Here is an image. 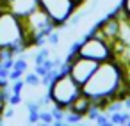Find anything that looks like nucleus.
<instances>
[{"label": "nucleus", "mask_w": 130, "mask_h": 126, "mask_svg": "<svg viewBox=\"0 0 130 126\" xmlns=\"http://www.w3.org/2000/svg\"><path fill=\"white\" fill-rule=\"evenodd\" d=\"M50 112L54 115V124H64V115H66V108L62 107H57V105H52L50 107Z\"/></svg>", "instance_id": "obj_11"}, {"label": "nucleus", "mask_w": 130, "mask_h": 126, "mask_svg": "<svg viewBox=\"0 0 130 126\" xmlns=\"http://www.w3.org/2000/svg\"><path fill=\"white\" fill-rule=\"evenodd\" d=\"M84 18V13H78V11H75L73 14H71V18L66 22V25H70V27H75V25H78L80 23V20Z\"/></svg>", "instance_id": "obj_18"}, {"label": "nucleus", "mask_w": 130, "mask_h": 126, "mask_svg": "<svg viewBox=\"0 0 130 126\" xmlns=\"http://www.w3.org/2000/svg\"><path fill=\"white\" fill-rule=\"evenodd\" d=\"M39 7L50 16L57 29H62L80 6L77 4V0H39Z\"/></svg>", "instance_id": "obj_4"}, {"label": "nucleus", "mask_w": 130, "mask_h": 126, "mask_svg": "<svg viewBox=\"0 0 130 126\" xmlns=\"http://www.w3.org/2000/svg\"><path fill=\"white\" fill-rule=\"evenodd\" d=\"M98 64L100 62H96L93 59L77 55L71 62H68V73L73 76V80H77L80 85H84L91 78V75L94 73V69L98 68Z\"/></svg>", "instance_id": "obj_6"}, {"label": "nucleus", "mask_w": 130, "mask_h": 126, "mask_svg": "<svg viewBox=\"0 0 130 126\" xmlns=\"http://www.w3.org/2000/svg\"><path fill=\"white\" fill-rule=\"evenodd\" d=\"M84 2H86V0H77V4H78V6H82Z\"/></svg>", "instance_id": "obj_28"}, {"label": "nucleus", "mask_w": 130, "mask_h": 126, "mask_svg": "<svg viewBox=\"0 0 130 126\" xmlns=\"http://www.w3.org/2000/svg\"><path fill=\"white\" fill-rule=\"evenodd\" d=\"M23 82H25V85L38 87V85H41V76H39L36 71H32V73H27V71H25V78H23Z\"/></svg>", "instance_id": "obj_12"}, {"label": "nucleus", "mask_w": 130, "mask_h": 126, "mask_svg": "<svg viewBox=\"0 0 130 126\" xmlns=\"http://www.w3.org/2000/svg\"><path fill=\"white\" fill-rule=\"evenodd\" d=\"M13 68L14 69H18V71H27V68H29V62H27V57H14V64H13Z\"/></svg>", "instance_id": "obj_16"}, {"label": "nucleus", "mask_w": 130, "mask_h": 126, "mask_svg": "<svg viewBox=\"0 0 130 126\" xmlns=\"http://www.w3.org/2000/svg\"><path fill=\"white\" fill-rule=\"evenodd\" d=\"M78 55L93 59L96 62H103L112 59V46L103 37L84 34V39L80 41V46H78Z\"/></svg>", "instance_id": "obj_5"}, {"label": "nucleus", "mask_w": 130, "mask_h": 126, "mask_svg": "<svg viewBox=\"0 0 130 126\" xmlns=\"http://www.w3.org/2000/svg\"><path fill=\"white\" fill-rule=\"evenodd\" d=\"M23 87H25V82L23 80H13L11 82V91L14 92V94H22V91H23Z\"/></svg>", "instance_id": "obj_19"}, {"label": "nucleus", "mask_w": 130, "mask_h": 126, "mask_svg": "<svg viewBox=\"0 0 130 126\" xmlns=\"http://www.w3.org/2000/svg\"><path fill=\"white\" fill-rule=\"evenodd\" d=\"M27 108H29V115H27L29 122H30V124H38V122H39V110H41L38 99H36V101H29V103H27Z\"/></svg>", "instance_id": "obj_10"}, {"label": "nucleus", "mask_w": 130, "mask_h": 126, "mask_svg": "<svg viewBox=\"0 0 130 126\" xmlns=\"http://www.w3.org/2000/svg\"><path fill=\"white\" fill-rule=\"evenodd\" d=\"M59 39H61V34H59V30L57 29H54L48 36H46V43L50 45V46H55V45H59Z\"/></svg>", "instance_id": "obj_17"}, {"label": "nucleus", "mask_w": 130, "mask_h": 126, "mask_svg": "<svg viewBox=\"0 0 130 126\" xmlns=\"http://www.w3.org/2000/svg\"><path fill=\"white\" fill-rule=\"evenodd\" d=\"M29 46L30 43L23 25V18L16 16L6 7L0 13V48H9L16 57L23 53Z\"/></svg>", "instance_id": "obj_2"}, {"label": "nucleus", "mask_w": 130, "mask_h": 126, "mask_svg": "<svg viewBox=\"0 0 130 126\" xmlns=\"http://www.w3.org/2000/svg\"><path fill=\"white\" fill-rule=\"evenodd\" d=\"M109 119L110 124H130V112H126V108L119 112H110Z\"/></svg>", "instance_id": "obj_9"}, {"label": "nucleus", "mask_w": 130, "mask_h": 126, "mask_svg": "<svg viewBox=\"0 0 130 126\" xmlns=\"http://www.w3.org/2000/svg\"><path fill=\"white\" fill-rule=\"evenodd\" d=\"M123 105H125V108H126V110H130V96H126V98L123 99Z\"/></svg>", "instance_id": "obj_25"}, {"label": "nucleus", "mask_w": 130, "mask_h": 126, "mask_svg": "<svg viewBox=\"0 0 130 126\" xmlns=\"http://www.w3.org/2000/svg\"><path fill=\"white\" fill-rule=\"evenodd\" d=\"M94 122H98V124H102V126H109V124H110L109 114H107V112H105V114H103V112H100V115L96 117V121H94Z\"/></svg>", "instance_id": "obj_20"}, {"label": "nucleus", "mask_w": 130, "mask_h": 126, "mask_svg": "<svg viewBox=\"0 0 130 126\" xmlns=\"http://www.w3.org/2000/svg\"><path fill=\"white\" fill-rule=\"evenodd\" d=\"M84 119V115L77 114V112H70L66 110V115H64V124H73V122H80Z\"/></svg>", "instance_id": "obj_14"}, {"label": "nucleus", "mask_w": 130, "mask_h": 126, "mask_svg": "<svg viewBox=\"0 0 130 126\" xmlns=\"http://www.w3.org/2000/svg\"><path fill=\"white\" fill-rule=\"evenodd\" d=\"M22 101H23L22 94H14V92H13V94L9 96V99H7V103H9V105H13V107H14V105H20Z\"/></svg>", "instance_id": "obj_21"}, {"label": "nucleus", "mask_w": 130, "mask_h": 126, "mask_svg": "<svg viewBox=\"0 0 130 126\" xmlns=\"http://www.w3.org/2000/svg\"><path fill=\"white\" fill-rule=\"evenodd\" d=\"M80 92H82V85L77 80H73L70 73H61L48 87L52 103L62 108H66Z\"/></svg>", "instance_id": "obj_3"}, {"label": "nucleus", "mask_w": 130, "mask_h": 126, "mask_svg": "<svg viewBox=\"0 0 130 126\" xmlns=\"http://www.w3.org/2000/svg\"><path fill=\"white\" fill-rule=\"evenodd\" d=\"M23 75H25L23 71H18V69H14V68H13V69L9 71V80H11V82H13V80H18V78H22Z\"/></svg>", "instance_id": "obj_22"}, {"label": "nucleus", "mask_w": 130, "mask_h": 126, "mask_svg": "<svg viewBox=\"0 0 130 126\" xmlns=\"http://www.w3.org/2000/svg\"><path fill=\"white\" fill-rule=\"evenodd\" d=\"M14 115V110H13V105H9V107H6L4 108V112H2V117L4 119H9V117H13Z\"/></svg>", "instance_id": "obj_23"}, {"label": "nucleus", "mask_w": 130, "mask_h": 126, "mask_svg": "<svg viewBox=\"0 0 130 126\" xmlns=\"http://www.w3.org/2000/svg\"><path fill=\"white\" fill-rule=\"evenodd\" d=\"M39 122H45V124H54L55 122L50 108H41L39 110Z\"/></svg>", "instance_id": "obj_13"}, {"label": "nucleus", "mask_w": 130, "mask_h": 126, "mask_svg": "<svg viewBox=\"0 0 130 126\" xmlns=\"http://www.w3.org/2000/svg\"><path fill=\"white\" fill-rule=\"evenodd\" d=\"M121 7H123V13L130 18V0H121Z\"/></svg>", "instance_id": "obj_24"}, {"label": "nucleus", "mask_w": 130, "mask_h": 126, "mask_svg": "<svg viewBox=\"0 0 130 126\" xmlns=\"http://www.w3.org/2000/svg\"><path fill=\"white\" fill-rule=\"evenodd\" d=\"M4 9H6V6H4V4H2V2H0V13H2V11H4Z\"/></svg>", "instance_id": "obj_27"}, {"label": "nucleus", "mask_w": 130, "mask_h": 126, "mask_svg": "<svg viewBox=\"0 0 130 126\" xmlns=\"http://www.w3.org/2000/svg\"><path fill=\"white\" fill-rule=\"evenodd\" d=\"M50 57V50L48 48H41L38 50V53H34V64H41Z\"/></svg>", "instance_id": "obj_15"}, {"label": "nucleus", "mask_w": 130, "mask_h": 126, "mask_svg": "<svg viewBox=\"0 0 130 126\" xmlns=\"http://www.w3.org/2000/svg\"><path fill=\"white\" fill-rule=\"evenodd\" d=\"M82 92L89 96L91 101H123L130 96V82L126 80L119 62L116 59H109L98 64L91 78L82 85Z\"/></svg>", "instance_id": "obj_1"}, {"label": "nucleus", "mask_w": 130, "mask_h": 126, "mask_svg": "<svg viewBox=\"0 0 130 126\" xmlns=\"http://www.w3.org/2000/svg\"><path fill=\"white\" fill-rule=\"evenodd\" d=\"M91 105H93V101H91V98L89 96H86L84 92H80L68 107H66V110H70V112H77V114H80V115H84L86 117V114H87V110L91 108Z\"/></svg>", "instance_id": "obj_8"}, {"label": "nucleus", "mask_w": 130, "mask_h": 126, "mask_svg": "<svg viewBox=\"0 0 130 126\" xmlns=\"http://www.w3.org/2000/svg\"><path fill=\"white\" fill-rule=\"evenodd\" d=\"M0 2H2V4H4V6H7V4H9V2H11V0H0Z\"/></svg>", "instance_id": "obj_26"}, {"label": "nucleus", "mask_w": 130, "mask_h": 126, "mask_svg": "<svg viewBox=\"0 0 130 126\" xmlns=\"http://www.w3.org/2000/svg\"><path fill=\"white\" fill-rule=\"evenodd\" d=\"M9 11H13L16 16L25 18L27 14H30L36 7H39V0H11L6 6Z\"/></svg>", "instance_id": "obj_7"}]
</instances>
